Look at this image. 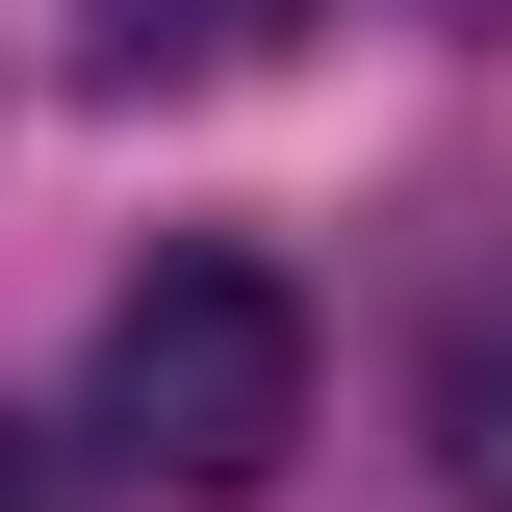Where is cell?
<instances>
[{
	"label": "cell",
	"instance_id": "1",
	"mask_svg": "<svg viewBox=\"0 0 512 512\" xmlns=\"http://www.w3.org/2000/svg\"><path fill=\"white\" fill-rule=\"evenodd\" d=\"M103 461H154V487H205V512L282 487V461H308V282L231 256V231H180L103 308Z\"/></svg>",
	"mask_w": 512,
	"mask_h": 512
},
{
	"label": "cell",
	"instance_id": "2",
	"mask_svg": "<svg viewBox=\"0 0 512 512\" xmlns=\"http://www.w3.org/2000/svg\"><path fill=\"white\" fill-rule=\"evenodd\" d=\"M103 26V77L154 103V77H256V52H308V0H77Z\"/></svg>",
	"mask_w": 512,
	"mask_h": 512
},
{
	"label": "cell",
	"instance_id": "3",
	"mask_svg": "<svg viewBox=\"0 0 512 512\" xmlns=\"http://www.w3.org/2000/svg\"><path fill=\"white\" fill-rule=\"evenodd\" d=\"M436 487H461V512H512V308L436 359Z\"/></svg>",
	"mask_w": 512,
	"mask_h": 512
},
{
	"label": "cell",
	"instance_id": "4",
	"mask_svg": "<svg viewBox=\"0 0 512 512\" xmlns=\"http://www.w3.org/2000/svg\"><path fill=\"white\" fill-rule=\"evenodd\" d=\"M0 512H77V461H52V436H26V410H0Z\"/></svg>",
	"mask_w": 512,
	"mask_h": 512
}]
</instances>
